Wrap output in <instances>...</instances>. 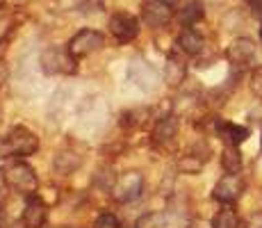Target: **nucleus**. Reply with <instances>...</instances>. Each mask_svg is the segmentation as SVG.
Listing matches in <instances>:
<instances>
[{
    "label": "nucleus",
    "instance_id": "obj_1",
    "mask_svg": "<svg viewBox=\"0 0 262 228\" xmlns=\"http://www.w3.org/2000/svg\"><path fill=\"white\" fill-rule=\"evenodd\" d=\"M39 151V137L25 126H14L0 141V158L3 160H21L30 158Z\"/></svg>",
    "mask_w": 262,
    "mask_h": 228
},
{
    "label": "nucleus",
    "instance_id": "obj_2",
    "mask_svg": "<svg viewBox=\"0 0 262 228\" xmlns=\"http://www.w3.org/2000/svg\"><path fill=\"white\" fill-rule=\"evenodd\" d=\"M5 169V178H7V185L9 190H14L16 194H23V196H32L37 194L39 190V176L28 162L23 160H12Z\"/></svg>",
    "mask_w": 262,
    "mask_h": 228
},
{
    "label": "nucleus",
    "instance_id": "obj_3",
    "mask_svg": "<svg viewBox=\"0 0 262 228\" xmlns=\"http://www.w3.org/2000/svg\"><path fill=\"white\" fill-rule=\"evenodd\" d=\"M41 71L46 75H69L78 71V57L67 48V46H50L39 57Z\"/></svg>",
    "mask_w": 262,
    "mask_h": 228
},
{
    "label": "nucleus",
    "instance_id": "obj_4",
    "mask_svg": "<svg viewBox=\"0 0 262 228\" xmlns=\"http://www.w3.org/2000/svg\"><path fill=\"white\" fill-rule=\"evenodd\" d=\"M105 46V34L98 32V30H92V28H84L80 32H75L71 37V42L67 44V48L71 50L75 57H87V55L96 53L98 48Z\"/></svg>",
    "mask_w": 262,
    "mask_h": 228
},
{
    "label": "nucleus",
    "instance_id": "obj_5",
    "mask_svg": "<svg viewBox=\"0 0 262 228\" xmlns=\"http://www.w3.org/2000/svg\"><path fill=\"white\" fill-rule=\"evenodd\" d=\"M144 192V176L139 171H128V174L119 176L112 187V196L119 203H130L137 201Z\"/></svg>",
    "mask_w": 262,
    "mask_h": 228
},
{
    "label": "nucleus",
    "instance_id": "obj_6",
    "mask_svg": "<svg viewBox=\"0 0 262 228\" xmlns=\"http://www.w3.org/2000/svg\"><path fill=\"white\" fill-rule=\"evenodd\" d=\"M142 18L148 28H167L173 18V7L167 0H144L142 5Z\"/></svg>",
    "mask_w": 262,
    "mask_h": 228
},
{
    "label": "nucleus",
    "instance_id": "obj_7",
    "mask_svg": "<svg viewBox=\"0 0 262 228\" xmlns=\"http://www.w3.org/2000/svg\"><path fill=\"white\" fill-rule=\"evenodd\" d=\"M244 192V180H242L239 174H226L224 178H219V182L212 190V199L219 201L224 205H230L242 196Z\"/></svg>",
    "mask_w": 262,
    "mask_h": 228
},
{
    "label": "nucleus",
    "instance_id": "obj_8",
    "mask_svg": "<svg viewBox=\"0 0 262 228\" xmlns=\"http://www.w3.org/2000/svg\"><path fill=\"white\" fill-rule=\"evenodd\" d=\"M110 32L119 44H130L139 34V21L128 12H117L110 18Z\"/></svg>",
    "mask_w": 262,
    "mask_h": 228
},
{
    "label": "nucleus",
    "instance_id": "obj_9",
    "mask_svg": "<svg viewBox=\"0 0 262 228\" xmlns=\"http://www.w3.org/2000/svg\"><path fill=\"white\" fill-rule=\"evenodd\" d=\"M25 228H43L46 226V219H48V205L39 199L37 194L28 196L23 205V215H21Z\"/></svg>",
    "mask_w": 262,
    "mask_h": 228
},
{
    "label": "nucleus",
    "instance_id": "obj_10",
    "mask_svg": "<svg viewBox=\"0 0 262 228\" xmlns=\"http://www.w3.org/2000/svg\"><path fill=\"white\" fill-rule=\"evenodd\" d=\"M226 55H228L230 64L246 67V64H251L255 59V44L251 42L249 37H237V39H233V42H230Z\"/></svg>",
    "mask_w": 262,
    "mask_h": 228
},
{
    "label": "nucleus",
    "instance_id": "obj_11",
    "mask_svg": "<svg viewBox=\"0 0 262 228\" xmlns=\"http://www.w3.org/2000/svg\"><path fill=\"white\" fill-rule=\"evenodd\" d=\"M216 135L226 141V144H233V146H239L249 139V128L244 126H237V123H228V121H216Z\"/></svg>",
    "mask_w": 262,
    "mask_h": 228
},
{
    "label": "nucleus",
    "instance_id": "obj_12",
    "mask_svg": "<svg viewBox=\"0 0 262 228\" xmlns=\"http://www.w3.org/2000/svg\"><path fill=\"white\" fill-rule=\"evenodd\" d=\"M176 135H178V119H176L173 114L160 116L158 123H155V130H153L155 144H169V141H173Z\"/></svg>",
    "mask_w": 262,
    "mask_h": 228
},
{
    "label": "nucleus",
    "instance_id": "obj_13",
    "mask_svg": "<svg viewBox=\"0 0 262 228\" xmlns=\"http://www.w3.org/2000/svg\"><path fill=\"white\" fill-rule=\"evenodd\" d=\"M205 16V7L201 0H183V5L178 7V21L185 28H191Z\"/></svg>",
    "mask_w": 262,
    "mask_h": 228
},
{
    "label": "nucleus",
    "instance_id": "obj_14",
    "mask_svg": "<svg viewBox=\"0 0 262 228\" xmlns=\"http://www.w3.org/2000/svg\"><path fill=\"white\" fill-rule=\"evenodd\" d=\"M162 75H164V82L171 85V87H176V85H180L185 80V75H187V64H185L176 53H171L167 57Z\"/></svg>",
    "mask_w": 262,
    "mask_h": 228
},
{
    "label": "nucleus",
    "instance_id": "obj_15",
    "mask_svg": "<svg viewBox=\"0 0 262 228\" xmlns=\"http://www.w3.org/2000/svg\"><path fill=\"white\" fill-rule=\"evenodd\" d=\"M53 167H55L57 174L71 176V174H75V171L80 169V167H82V158H80L78 153H71V151H62V153L55 155Z\"/></svg>",
    "mask_w": 262,
    "mask_h": 228
},
{
    "label": "nucleus",
    "instance_id": "obj_16",
    "mask_svg": "<svg viewBox=\"0 0 262 228\" xmlns=\"http://www.w3.org/2000/svg\"><path fill=\"white\" fill-rule=\"evenodd\" d=\"M203 37H201L196 30H191V28H185L183 32L178 34V48L183 50L185 55H199L201 50H203Z\"/></svg>",
    "mask_w": 262,
    "mask_h": 228
},
{
    "label": "nucleus",
    "instance_id": "obj_17",
    "mask_svg": "<svg viewBox=\"0 0 262 228\" xmlns=\"http://www.w3.org/2000/svg\"><path fill=\"white\" fill-rule=\"evenodd\" d=\"M221 167L226 169V174H239L242 169V153L237 146L228 144L224 149V153H221Z\"/></svg>",
    "mask_w": 262,
    "mask_h": 228
},
{
    "label": "nucleus",
    "instance_id": "obj_18",
    "mask_svg": "<svg viewBox=\"0 0 262 228\" xmlns=\"http://www.w3.org/2000/svg\"><path fill=\"white\" fill-rule=\"evenodd\" d=\"M148 108H133V110H125L123 114H121V126H125V128H142L146 123V119H148Z\"/></svg>",
    "mask_w": 262,
    "mask_h": 228
},
{
    "label": "nucleus",
    "instance_id": "obj_19",
    "mask_svg": "<svg viewBox=\"0 0 262 228\" xmlns=\"http://www.w3.org/2000/svg\"><path fill=\"white\" fill-rule=\"evenodd\" d=\"M239 226H242V221H239L237 212H235L233 208L219 210L212 219V228H239Z\"/></svg>",
    "mask_w": 262,
    "mask_h": 228
},
{
    "label": "nucleus",
    "instance_id": "obj_20",
    "mask_svg": "<svg viewBox=\"0 0 262 228\" xmlns=\"http://www.w3.org/2000/svg\"><path fill=\"white\" fill-rule=\"evenodd\" d=\"M203 160L205 158H201V155H196V153H189V155H183V158L178 160V171L180 174H199L201 171V167H203Z\"/></svg>",
    "mask_w": 262,
    "mask_h": 228
},
{
    "label": "nucleus",
    "instance_id": "obj_21",
    "mask_svg": "<svg viewBox=\"0 0 262 228\" xmlns=\"http://www.w3.org/2000/svg\"><path fill=\"white\" fill-rule=\"evenodd\" d=\"M94 228H121V221L117 219V215H112V212H103V215L96 217Z\"/></svg>",
    "mask_w": 262,
    "mask_h": 228
},
{
    "label": "nucleus",
    "instance_id": "obj_22",
    "mask_svg": "<svg viewBox=\"0 0 262 228\" xmlns=\"http://www.w3.org/2000/svg\"><path fill=\"white\" fill-rule=\"evenodd\" d=\"M251 91L262 98V67H255L251 73Z\"/></svg>",
    "mask_w": 262,
    "mask_h": 228
},
{
    "label": "nucleus",
    "instance_id": "obj_23",
    "mask_svg": "<svg viewBox=\"0 0 262 228\" xmlns=\"http://www.w3.org/2000/svg\"><path fill=\"white\" fill-rule=\"evenodd\" d=\"M7 192H9V185H7V178H5V169H0V205L7 199Z\"/></svg>",
    "mask_w": 262,
    "mask_h": 228
},
{
    "label": "nucleus",
    "instance_id": "obj_24",
    "mask_svg": "<svg viewBox=\"0 0 262 228\" xmlns=\"http://www.w3.org/2000/svg\"><path fill=\"white\" fill-rule=\"evenodd\" d=\"M7 78H9V69H7V64L0 59V89H3V85L7 82Z\"/></svg>",
    "mask_w": 262,
    "mask_h": 228
},
{
    "label": "nucleus",
    "instance_id": "obj_25",
    "mask_svg": "<svg viewBox=\"0 0 262 228\" xmlns=\"http://www.w3.org/2000/svg\"><path fill=\"white\" fill-rule=\"evenodd\" d=\"M253 14L262 18V0H253Z\"/></svg>",
    "mask_w": 262,
    "mask_h": 228
},
{
    "label": "nucleus",
    "instance_id": "obj_26",
    "mask_svg": "<svg viewBox=\"0 0 262 228\" xmlns=\"http://www.w3.org/2000/svg\"><path fill=\"white\" fill-rule=\"evenodd\" d=\"M260 39H262V28H260Z\"/></svg>",
    "mask_w": 262,
    "mask_h": 228
},
{
    "label": "nucleus",
    "instance_id": "obj_27",
    "mask_svg": "<svg viewBox=\"0 0 262 228\" xmlns=\"http://www.w3.org/2000/svg\"><path fill=\"white\" fill-rule=\"evenodd\" d=\"M167 3H173V0H167Z\"/></svg>",
    "mask_w": 262,
    "mask_h": 228
},
{
    "label": "nucleus",
    "instance_id": "obj_28",
    "mask_svg": "<svg viewBox=\"0 0 262 228\" xmlns=\"http://www.w3.org/2000/svg\"><path fill=\"white\" fill-rule=\"evenodd\" d=\"M62 228H69V226H62Z\"/></svg>",
    "mask_w": 262,
    "mask_h": 228
}]
</instances>
